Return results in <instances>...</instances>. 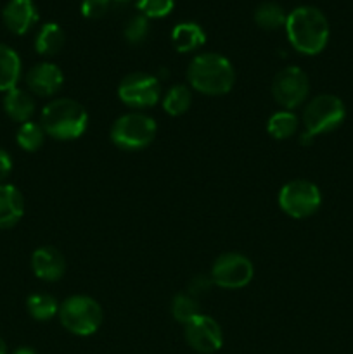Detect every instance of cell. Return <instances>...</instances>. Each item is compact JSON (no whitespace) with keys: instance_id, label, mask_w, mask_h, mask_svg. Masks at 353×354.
<instances>
[{"instance_id":"obj_1","label":"cell","mask_w":353,"mask_h":354,"mask_svg":"<svg viewBox=\"0 0 353 354\" xmlns=\"http://www.w3.org/2000/svg\"><path fill=\"white\" fill-rule=\"evenodd\" d=\"M286 33L291 47L305 55H317L329 41V21L320 9L301 6L287 14Z\"/></svg>"},{"instance_id":"obj_2","label":"cell","mask_w":353,"mask_h":354,"mask_svg":"<svg viewBox=\"0 0 353 354\" xmlns=\"http://www.w3.org/2000/svg\"><path fill=\"white\" fill-rule=\"evenodd\" d=\"M187 80L194 90L204 95H224L234 86L235 71L227 57L215 52H204L190 61Z\"/></svg>"},{"instance_id":"obj_3","label":"cell","mask_w":353,"mask_h":354,"mask_svg":"<svg viewBox=\"0 0 353 354\" xmlns=\"http://www.w3.org/2000/svg\"><path fill=\"white\" fill-rule=\"evenodd\" d=\"M40 124L45 135L55 140H75L89 127V113L76 100L59 97L42 109Z\"/></svg>"},{"instance_id":"obj_4","label":"cell","mask_w":353,"mask_h":354,"mask_svg":"<svg viewBox=\"0 0 353 354\" xmlns=\"http://www.w3.org/2000/svg\"><path fill=\"white\" fill-rule=\"evenodd\" d=\"M345 118V104H343V100L339 97L331 95V93H320V95L314 97L305 106V131L300 137V144L310 145L315 140V137H318L322 133H329V131L341 127Z\"/></svg>"},{"instance_id":"obj_5","label":"cell","mask_w":353,"mask_h":354,"mask_svg":"<svg viewBox=\"0 0 353 354\" xmlns=\"http://www.w3.org/2000/svg\"><path fill=\"white\" fill-rule=\"evenodd\" d=\"M57 315L62 327L80 337L96 334L104 318L100 304L93 297L80 296V294L62 301L59 304Z\"/></svg>"},{"instance_id":"obj_6","label":"cell","mask_w":353,"mask_h":354,"mask_svg":"<svg viewBox=\"0 0 353 354\" xmlns=\"http://www.w3.org/2000/svg\"><path fill=\"white\" fill-rule=\"evenodd\" d=\"M156 121L144 113H128L118 118L111 127V140L123 151H141L156 137Z\"/></svg>"},{"instance_id":"obj_7","label":"cell","mask_w":353,"mask_h":354,"mask_svg":"<svg viewBox=\"0 0 353 354\" xmlns=\"http://www.w3.org/2000/svg\"><path fill=\"white\" fill-rule=\"evenodd\" d=\"M322 204V196L318 187L310 180H291L280 189L279 206L287 216L303 220L318 211Z\"/></svg>"},{"instance_id":"obj_8","label":"cell","mask_w":353,"mask_h":354,"mask_svg":"<svg viewBox=\"0 0 353 354\" xmlns=\"http://www.w3.org/2000/svg\"><path fill=\"white\" fill-rule=\"evenodd\" d=\"M310 82L307 73L298 66H287L273 76L272 95L284 111L296 109L307 100Z\"/></svg>"},{"instance_id":"obj_9","label":"cell","mask_w":353,"mask_h":354,"mask_svg":"<svg viewBox=\"0 0 353 354\" xmlns=\"http://www.w3.org/2000/svg\"><path fill=\"white\" fill-rule=\"evenodd\" d=\"M118 97L125 106L134 109L152 107L161 99V82L149 73H132L121 80Z\"/></svg>"},{"instance_id":"obj_10","label":"cell","mask_w":353,"mask_h":354,"mask_svg":"<svg viewBox=\"0 0 353 354\" xmlns=\"http://www.w3.org/2000/svg\"><path fill=\"white\" fill-rule=\"evenodd\" d=\"M255 275L253 263L239 252H225L211 266V280L221 289H242Z\"/></svg>"},{"instance_id":"obj_11","label":"cell","mask_w":353,"mask_h":354,"mask_svg":"<svg viewBox=\"0 0 353 354\" xmlns=\"http://www.w3.org/2000/svg\"><path fill=\"white\" fill-rule=\"evenodd\" d=\"M183 335L187 344L201 354L217 353L224 344V334L218 322L203 313L183 325Z\"/></svg>"},{"instance_id":"obj_12","label":"cell","mask_w":353,"mask_h":354,"mask_svg":"<svg viewBox=\"0 0 353 354\" xmlns=\"http://www.w3.org/2000/svg\"><path fill=\"white\" fill-rule=\"evenodd\" d=\"M64 85V75L59 66L52 62H40L26 73V86L31 93L40 97H51Z\"/></svg>"},{"instance_id":"obj_13","label":"cell","mask_w":353,"mask_h":354,"mask_svg":"<svg viewBox=\"0 0 353 354\" xmlns=\"http://www.w3.org/2000/svg\"><path fill=\"white\" fill-rule=\"evenodd\" d=\"M7 30L14 35H26L38 21V10L33 0H9L2 10Z\"/></svg>"},{"instance_id":"obj_14","label":"cell","mask_w":353,"mask_h":354,"mask_svg":"<svg viewBox=\"0 0 353 354\" xmlns=\"http://www.w3.org/2000/svg\"><path fill=\"white\" fill-rule=\"evenodd\" d=\"M31 268L40 280L57 282L66 272V259L61 251L51 245H44L31 254Z\"/></svg>"},{"instance_id":"obj_15","label":"cell","mask_w":353,"mask_h":354,"mask_svg":"<svg viewBox=\"0 0 353 354\" xmlns=\"http://www.w3.org/2000/svg\"><path fill=\"white\" fill-rule=\"evenodd\" d=\"M24 199L19 189L0 183V228H10L23 218Z\"/></svg>"},{"instance_id":"obj_16","label":"cell","mask_w":353,"mask_h":354,"mask_svg":"<svg viewBox=\"0 0 353 354\" xmlns=\"http://www.w3.org/2000/svg\"><path fill=\"white\" fill-rule=\"evenodd\" d=\"M3 111L10 120L23 124L31 121V116L35 114V99L28 90L16 86L3 95Z\"/></svg>"},{"instance_id":"obj_17","label":"cell","mask_w":353,"mask_h":354,"mask_svg":"<svg viewBox=\"0 0 353 354\" xmlns=\"http://www.w3.org/2000/svg\"><path fill=\"white\" fill-rule=\"evenodd\" d=\"M172 44L182 54L194 52L206 44V33L197 23H179L172 30Z\"/></svg>"},{"instance_id":"obj_18","label":"cell","mask_w":353,"mask_h":354,"mask_svg":"<svg viewBox=\"0 0 353 354\" xmlns=\"http://www.w3.org/2000/svg\"><path fill=\"white\" fill-rule=\"evenodd\" d=\"M21 78V57L9 45L0 44V92L16 88Z\"/></svg>"},{"instance_id":"obj_19","label":"cell","mask_w":353,"mask_h":354,"mask_svg":"<svg viewBox=\"0 0 353 354\" xmlns=\"http://www.w3.org/2000/svg\"><path fill=\"white\" fill-rule=\"evenodd\" d=\"M66 44V35L62 28L55 23H45L35 37V50L44 57H52L62 50Z\"/></svg>"},{"instance_id":"obj_20","label":"cell","mask_w":353,"mask_h":354,"mask_svg":"<svg viewBox=\"0 0 353 354\" xmlns=\"http://www.w3.org/2000/svg\"><path fill=\"white\" fill-rule=\"evenodd\" d=\"M300 128V120L293 111H277L266 121V131L275 140L291 138Z\"/></svg>"},{"instance_id":"obj_21","label":"cell","mask_w":353,"mask_h":354,"mask_svg":"<svg viewBox=\"0 0 353 354\" xmlns=\"http://www.w3.org/2000/svg\"><path fill=\"white\" fill-rule=\"evenodd\" d=\"M287 14L277 2H263L255 9V23L262 30L273 31L286 26Z\"/></svg>"},{"instance_id":"obj_22","label":"cell","mask_w":353,"mask_h":354,"mask_svg":"<svg viewBox=\"0 0 353 354\" xmlns=\"http://www.w3.org/2000/svg\"><path fill=\"white\" fill-rule=\"evenodd\" d=\"M28 313L38 322H47L59 313V303L54 296L47 292L31 294L26 299Z\"/></svg>"},{"instance_id":"obj_23","label":"cell","mask_w":353,"mask_h":354,"mask_svg":"<svg viewBox=\"0 0 353 354\" xmlns=\"http://www.w3.org/2000/svg\"><path fill=\"white\" fill-rule=\"evenodd\" d=\"M192 104V93L185 85H173L163 97V109L170 116H182Z\"/></svg>"},{"instance_id":"obj_24","label":"cell","mask_w":353,"mask_h":354,"mask_svg":"<svg viewBox=\"0 0 353 354\" xmlns=\"http://www.w3.org/2000/svg\"><path fill=\"white\" fill-rule=\"evenodd\" d=\"M45 140V131L42 128L40 123H35V121H26L19 127L16 133V142L23 151L26 152H35L44 145Z\"/></svg>"},{"instance_id":"obj_25","label":"cell","mask_w":353,"mask_h":354,"mask_svg":"<svg viewBox=\"0 0 353 354\" xmlns=\"http://www.w3.org/2000/svg\"><path fill=\"white\" fill-rule=\"evenodd\" d=\"M172 315L176 322H180L182 325L189 324L192 318H196L197 315H201L199 308V299L192 297L190 294H176L172 301Z\"/></svg>"},{"instance_id":"obj_26","label":"cell","mask_w":353,"mask_h":354,"mask_svg":"<svg viewBox=\"0 0 353 354\" xmlns=\"http://www.w3.org/2000/svg\"><path fill=\"white\" fill-rule=\"evenodd\" d=\"M149 31H151V24H149V19L142 14H137V16H132L130 19L127 21L123 28V37L128 44L138 45L147 38Z\"/></svg>"},{"instance_id":"obj_27","label":"cell","mask_w":353,"mask_h":354,"mask_svg":"<svg viewBox=\"0 0 353 354\" xmlns=\"http://www.w3.org/2000/svg\"><path fill=\"white\" fill-rule=\"evenodd\" d=\"M175 7V0H137V9L147 19H159L168 16Z\"/></svg>"},{"instance_id":"obj_28","label":"cell","mask_w":353,"mask_h":354,"mask_svg":"<svg viewBox=\"0 0 353 354\" xmlns=\"http://www.w3.org/2000/svg\"><path fill=\"white\" fill-rule=\"evenodd\" d=\"M111 0H83L82 14L87 19H100L107 14Z\"/></svg>"},{"instance_id":"obj_29","label":"cell","mask_w":353,"mask_h":354,"mask_svg":"<svg viewBox=\"0 0 353 354\" xmlns=\"http://www.w3.org/2000/svg\"><path fill=\"white\" fill-rule=\"evenodd\" d=\"M213 280H211L210 275H196L192 280L189 282V287H187V294H190L192 297L199 299V297L206 296L208 292L213 287Z\"/></svg>"},{"instance_id":"obj_30","label":"cell","mask_w":353,"mask_h":354,"mask_svg":"<svg viewBox=\"0 0 353 354\" xmlns=\"http://www.w3.org/2000/svg\"><path fill=\"white\" fill-rule=\"evenodd\" d=\"M10 171H12V158L9 152L0 149V183H6Z\"/></svg>"},{"instance_id":"obj_31","label":"cell","mask_w":353,"mask_h":354,"mask_svg":"<svg viewBox=\"0 0 353 354\" xmlns=\"http://www.w3.org/2000/svg\"><path fill=\"white\" fill-rule=\"evenodd\" d=\"M12 354H37V353L30 348H19V349H16Z\"/></svg>"},{"instance_id":"obj_32","label":"cell","mask_w":353,"mask_h":354,"mask_svg":"<svg viewBox=\"0 0 353 354\" xmlns=\"http://www.w3.org/2000/svg\"><path fill=\"white\" fill-rule=\"evenodd\" d=\"M0 354H7V346H6V342H3L2 337H0Z\"/></svg>"},{"instance_id":"obj_33","label":"cell","mask_w":353,"mask_h":354,"mask_svg":"<svg viewBox=\"0 0 353 354\" xmlns=\"http://www.w3.org/2000/svg\"><path fill=\"white\" fill-rule=\"evenodd\" d=\"M116 2H130V0H116Z\"/></svg>"}]
</instances>
